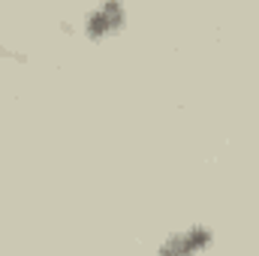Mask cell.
Returning a JSON list of instances; mask_svg holds the SVG:
<instances>
[{
  "instance_id": "obj_1",
  "label": "cell",
  "mask_w": 259,
  "mask_h": 256,
  "mask_svg": "<svg viewBox=\"0 0 259 256\" xmlns=\"http://www.w3.org/2000/svg\"><path fill=\"white\" fill-rule=\"evenodd\" d=\"M211 244V232L208 229H190V232H184L181 238H172L163 250H178V253H184V250H202V247H208Z\"/></svg>"
}]
</instances>
